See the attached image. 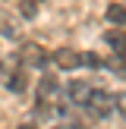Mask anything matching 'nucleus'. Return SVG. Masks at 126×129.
<instances>
[{
    "label": "nucleus",
    "instance_id": "1",
    "mask_svg": "<svg viewBox=\"0 0 126 129\" xmlns=\"http://www.w3.org/2000/svg\"><path fill=\"white\" fill-rule=\"evenodd\" d=\"M16 60H19V66H32V69H41V66H47L50 54L41 47V44H35V41H25L22 47L16 50Z\"/></svg>",
    "mask_w": 126,
    "mask_h": 129
},
{
    "label": "nucleus",
    "instance_id": "2",
    "mask_svg": "<svg viewBox=\"0 0 126 129\" xmlns=\"http://www.w3.org/2000/svg\"><path fill=\"white\" fill-rule=\"evenodd\" d=\"M85 110L91 113L94 120L110 117L113 113V94L104 91V88H91V94H88V101H85Z\"/></svg>",
    "mask_w": 126,
    "mask_h": 129
},
{
    "label": "nucleus",
    "instance_id": "3",
    "mask_svg": "<svg viewBox=\"0 0 126 129\" xmlns=\"http://www.w3.org/2000/svg\"><path fill=\"white\" fill-rule=\"evenodd\" d=\"M60 91H63L60 79H57L54 73H44V76H41V82H38V101H44V104H57Z\"/></svg>",
    "mask_w": 126,
    "mask_h": 129
},
{
    "label": "nucleus",
    "instance_id": "4",
    "mask_svg": "<svg viewBox=\"0 0 126 129\" xmlns=\"http://www.w3.org/2000/svg\"><path fill=\"white\" fill-rule=\"evenodd\" d=\"M50 60H54L57 66L63 69V73H69V69H79V66H85V54H79V50H73V47H60L57 54H50Z\"/></svg>",
    "mask_w": 126,
    "mask_h": 129
},
{
    "label": "nucleus",
    "instance_id": "5",
    "mask_svg": "<svg viewBox=\"0 0 126 129\" xmlns=\"http://www.w3.org/2000/svg\"><path fill=\"white\" fill-rule=\"evenodd\" d=\"M88 94H91V85H88L85 79H73V82H66V98H69V104H82V107H85Z\"/></svg>",
    "mask_w": 126,
    "mask_h": 129
},
{
    "label": "nucleus",
    "instance_id": "6",
    "mask_svg": "<svg viewBox=\"0 0 126 129\" xmlns=\"http://www.w3.org/2000/svg\"><path fill=\"white\" fill-rule=\"evenodd\" d=\"M107 22L113 28H126V6L123 3H110L107 6Z\"/></svg>",
    "mask_w": 126,
    "mask_h": 129
},
{
    "label": "nucleus",
    "instance_id": "7",
    "mask_svg": "<svg viewBox=\"0 0 126 129\" xmlns=\"http://www.w3.org/2000/svg\"><path fill=\"white\" fill-rule=\"evenodd\" d=\"M104 41H107V44L113 47L117 60H120V57L126 54V35H120V31H107V35H104Z\"/></svg>",
    "mask_w": 126,
    "mask_h": 129
},
{
    "label": "nucleus",
    "instance_id": "8",
    "mask_svg": "<svg viewBox=\"0 0 126 129\" xmlns=\"http://www.w3.org/2000/svg\"><path fill=\"white\" fill-rule=\"evenodd\" d=\"M6 88H10V91H25V73H22V66L13 69V76H6Z\"/></svg>",
    "mask_w": 126,
    "mask_h": 129
},
{
    "label": "nucleus",
    "instance_id": "9",
    "mask_svg": "<svg viewBox=\"0 0 126 129\" xmlns=\"http://www.w3.org/2000/svg\"><path fill=\"white\" fill-rule=\"evenodd\" d=\"M0 35H3V38H16V35H19L16 19H10L6 13H0Z\"/></svg>",
    "mask_w": 126,
    "mask_h": 129
},
{
    "label": "nucleus",
    "instance_id": "10",
    "mask_svg": "<svg viewBox=\"0 0 126 129\" xmlns=\"http://www.w3.org/2000/svg\"><path fill=\"white\" fill-rule=\"evenodd\" d=\"M19 6H22V16H35L38 13V0H19Z\"/></svg>",
    "mask_w": 126,
    "mask_h": 129
},
{
    "label": "nucleus",
    "instance_id": "11",
    "mask_svg": "<svg viewBox=\"0 0 126 129\" xmlns=\"http://www.w3.org/2000/svg\"><path fill=\"white\" fill-rule=\"evenodd\" d=\"M16 129H38V126H32V123H19Z\"/></svg>",
    "mask_w": 126,
    "mask_h": 129
}]
</instances>
